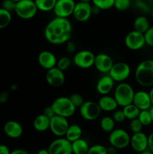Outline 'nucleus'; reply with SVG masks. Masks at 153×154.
I'll return each mask as SVG.
<instances>
[{
  "label": "nucleus",
  "mask_w": 153,
  "mask_h": 154,
  "mask_svg": "<svg viewBox=\"0 0 153 154\" xmlns=\"http://www.w3.org/2000/svg\"><path fill=\"white\" fill-rule=\"evenodd\" d=\"M72 32L73 26L68 18L56 17L46 24L44 34L49 43L54 45H61L70 40Z\"/></svg>",
  "instance_id": "f257e3e1"
},
{
  "label": "nucleus",
  "mask_w": 153,
  "mask_h": 154,
  "mask_svg": "<svg viewBox=\"0 0 153 154\" xmlns=\"http://www.w3.org/2000/svg\"><path fill=\"white\" fill-rule=\"evenodd\" d=\"M135 79L142 87H153V60H143L138 64L135 70Z\"/></svg>",
  "instance_id": "f03ea898"
},
{
  "label": "nucleus",
  "mask_w": 153,
  "mask_h": 154,
  "mask_svg": "<svg viewBox=\"0 0 153 154\" xmlns=\"http://www.w3.org/2000/svg\"><path fill=\"white\" fill-rule=\"evenodd\" d=\"M134 90L130 84L128 83H119L114 90L113 97L118 106L124 108L133 102Z\"/></svg>",
  "instance_id": "7ed1b4c3"
},
{
  "label": "nucleus",
  "mask_w": 153,
  "mask_h": 154,
  "mask_svg": "<svg viewBox=\"0 0 153 154\" xmlns=\"http://www.w3.org/2000/svg\"><path fill=\"white\" fill-rule=\"evenodd\" d=\"M50 106L56 115L67 119L72 117L76 111V108L70 102L69 97L66 96H60L56 99Z\"/></svg>",
  "instance_id": "20e7f679"
},
{
  "label": "nucleus",
  "mask_w": 153,
  "mask_h": 154,
  "mask_svg": "<svg viewBox=\"0 0 153 154\" xmlns=\"http://www.w3.org/2000/svg\"><path fill=\"white\" fill-rule=\"evenodd\" d=\"M130 136L128 132L122 129H116L109 135V143L117 150H122L130 145Z\"/></svg>",
  "instance_id": "39448f33"
},
{
  "label": "nucleus",
  "mask_w": 153,
  "mask_h": 154,
  "mask_svg": "<svg viewBox=\"0 0 153 154\" xmlns=\"http://www.w3.org/2000/svg\"><path fill=\"white\" fill-rule=\"evenodd\" d=\"M38 11L34 0H21L16 3L14 12L21 19L29 20L34 17Z\"/></svg>",
  "instance_id": "423d86ee"
},
{
  "label": "nucleus",
  "mask_w": 153,
  "mask_h": 154,
  "mask_svg": "<svg viewBox=\"0 0 153 154\" xmlns=\"http://www.w3.org/2000/svg\"><path fill=\"white\" fill-rule=\"evenodd\" d=\"M80 114L86 121H93L98 118L101 114V110L98 102L94 101H85L79 108Z\"/></svg>",
  "instance_id": "0eeeda50"
},
{
  "label": "nucleus",
  "mask_w": 153,
  "mask_h": 154,
  "mask_svg": "<svg viewBox=\"0 0 153 154\" xmlns=\"http://www.w3.org/2000/svg\"><path fill=\"white\" fill-rule=\"evenodd\" d=\"M108 75L115 82H124V81L130 76V67L128 64L124 62L116 63L111 68Z\"/></svg>",
  "instance_id": "6e6552de"
},
{
  "label": "nucleus",
  "mask_w": 153,
  "mask_h": 154,
  "mask_svg": "<svg viewBox=\"0 0 153 154\" xmlns=\"http://www.w3.org/2000/svg\"><path fill=\"white\" fill-rule=\"evenodd\" d=\"M68 120L65 117L55 115L50 119V132L58 138H63L65 135L68 129Z\"/></svg>",
  "instance_id": "1a4fd4ad"
},
{
  "label": "nucleus",
  "mask_w": 153,
  "mask_h": 154,
  "mask_svg": "<svg viewBox=\"0 0 153 154\" xmlns=\"http://www.w3.org/2000/svg\"><path fill=\"white\" fill-rule=\"evenodd\" d=\"M95 55L92 51L82 50L78 51L74 56V63L75 66L82 69H87L94 66Z\"/></svg>",
  "instance_id": "9d476101"
},
{
  "label": "nucleus",
  "mask_w": 153,
  "mask_h": 154,
  "mask_svg": "<svg viewBox=\"0 0 153 154\" xmlns=\"http://www.w3.org/2000/svg\"><path fill=\"white\" fill-rule=\"evenodd\" d=\"M124 45L130 51H139L146 45L144 35L132 30L126 35L124 38Z\"/></svg>",
  "instance_id": "9b49d317"
},
{
  "label": "nucleus",
  "mask_w": 153,
  "mask_h": 154,
  "mask_svg": "<svg viewBox=\"0 0 153 154\" xmlns=\"http://www.w3.org/2000/svg\"><path fill=\"white\" fill-rule=\"evenodd\" d=\"M75 5L74 0H57L52 11L56 17L68 18L73 14Z\"/></svg>",
  "instance_id": "f8f14e48"
},
{
  "label": "nucleus",
  "mask_w": 153,
  "mask_h": 154,
  "mask_svg": "<svg viewBox=\"0 0 153 154\" xmlns=\"http://www.w3.org/2000/svg\"><path fill=\"white\" fill-rule=\"evenodd\" d=\"M50 154H72L71 143L65 138H58L50 144L47 148Z\"/></svg>",
  "instance_id": "ddd939ff"
},
{
  "label": "nucleus",
  "mask_w": 153,
  "mask_h": 154,
  "mask_svg": "<svg viewBox=\"0 0 153 154\" xmlns=\"http://www.w3.org/2000/svg\"><path fill=\"white\" fill-rule=\"evenodd\" d=\"M92 14V5L88 2H78L75 5L72 16L78 22H86L90 19Z\"/></svg>",
  "instance_id": "4468645a"
},
{
  "label": "nucleus",
  "mask_w": 153,
  "mask_h": 154,
  "mask_svg": "<svg viewBox=\"0 0 153 154\" xmlns=\"http://www.w3.org/2000/svg\"><path fill=\"white\" fill-rule=\"evenodd\" d=\"M45 78L47 84L52 87H60L65 82V75L64 72L57 67L46 71Z\"/></svg>",
  "instance_id": "2eb2a0df"
},
{
  "label": "nucleus",
  "mask_w": 153,
  "mask_h": 154,
  "mask_svg": "<svg viewBox=\"0 0 153 154\" xmlns=\"http://www.w3.org/2000/svg\"><path fill=\"white\" fill-rule=\"evenodd\" d=\"M113 64V60L108 54H104V53H100V54L95 55L94 66L100 73H109Z\"/></svg>",
  "instance_id": "dca6fc26"
},
{
  "label": "nucleus",
  "mask_w": 153,
  "mask_h": 154,
  "mask_svg": "<svg viewBox=\"0 0 153 154\" xmlns=\"http://www.w3.org/2000/svg\"><path fill=\"white\" fill-rule=\"evenodd\" d=\"M130 145L136 153H142L148 150V136L142 132L134 133L130 137Z\"/></svg>",
  "instance_id": "f3484780"
},
{
  "label": "nucleus",
  "mask_w": 153,
  "mask_h": 154,
  "mask_svg": "<svg viewBox=\"0 0 153 154\" xmlns=\"http://www.w3.org/2000/svg\"><path fill=\"white\" fill-rule=\"evenodd\" d=\"M132 103L140 109V111H145V110H149L152 107L151 99L148 93L140 90L134 93Z\"/></svg>",
  "instance_id": "a211bd4d"
},
{
  "label": "nucleus",
  "mask_w": 153,
  "mask_h": 154,
  "mask_svg": "<svg viewBox=\"0 0 153 154\" xmlns=\"http://www.w3.org/2000/svg\"><path fill=\"white\" fill-rule=\"evenodd\" d=\"M38 62L40 67L47 71L56 67L57 59L53 53L48 51H43L38 54Z\"/></svg>",
  "instance_id": "6ab92c4d"
},
{
  "label": "nucleus",
  "mask_w": 153,
  "mask_h": 154,
  "mask_svg": "<svg viewBox=\"0 0 153 154\" xmlns=\"http://www.w3.org/2000/svg\"><path fill=\"white\" fill-rule=\"evenodd\" d=\"M3 130L8 137L13 139L19 138L23 132L22 126L16 120H9L6 122L3 127Z\"/></svg>",
  "instance_id": "aec40b11"
},
{
  "label": "nucleus",
  "mask_w": 153,
  "mask_h": 154,
  "mask_svg": "<svg viewBox=\"0 0 153 154\" xmlns=\"http://www.w3.org/2000/svg\"><path fill=\"white\" fill-rule=\"evenodd\" d=\"M115 81L109 75H105L100 78L96 84V90L101 96H106L114 88Z\"/></svg>",
  "instance_id": "412c9836"
},
{
  "label": "nucleus",
  "mask_w": 153,
  "mask_h": 154,
  "mask_svg": "<svg viewBox=\"0 0 153 154\" xmlns=\"http://www.w3.org/2000/svg\"><path fill=\"white\" fill-rule=\"evenodd\" d=\"M100 110L105 112H113L118 108V104L113 96H102L98 102Z\"/></svg>",
  "instance_id": "4be33fe9"
},
{
  "label": "nucleus",
  "mask_w": 153,
  "mask_h": 154,
  "mask_svg": "<svg viewBox=\"0 0 153 154\" xmlns=\"http://www.w3.org/2000/svg\"><path fill=\"white\" fill-rule=\"evenodd\" d=\"M33 127L39 132H44L48 130L50 128V119L44 114H39L33 121Z\"/></svg>",
  "instance_id": "5701e85b"
},
{
  "label": "nucleus",
  "mask_w": 153,
  "mask_h": 154,
  "mask_svg": "<svg viewBox=\"0 0 153 154\" xmlns=\"http://www.w3.org/2000/svg\"><path fill=\"white\" fill-rule=\"evenodd\" d=\"M82 129L79 125L77 124H71L69 126L66 132L64 138L70 141V143L76 141L82 138Z\"/></svg>",
  "instance_id": "b1692460"
},
{
  "label": "nucleus",
  "mask_w": 153,
  "mask_h": 154,
  "mask_svg": "<svg viewBox=\"0 0 153 154\" xmlns=\"http://www.w3.org/2000/svg\"><path fill=\"white\" fill-rule=\"evenodd\" d=\"M134 30L144 34L150 28V23L148 18L145 16H139L135 18L133 23Z\"/></svg>",
  "instance_id": "393cba45"
},
{
  "label": "nucleus",
  "mask_w": 153,
  "mask_h": 154,
  "mask_svg": "<svg viewBox=\"0 0 153 154\" xmlns=\"http://www.w3.org/2000/svg\"><path fill=\"white\" fill-rule=\"evenodd\" d=\"M72 154H87L89 149L88 143L83 138H80L71 143Z\"/></svg>",
  "instance_id": "a878e982"
},
{
  "label": "nucleus",
  "mask_w": 153,
  "mask_h": 154,
  "mask_svg": "<svg viewBox=\"0 0 153 154\" xmlns=\"http://www.w3.org/2000/svg\"><path fill=\"white\" fill-rule=\"evenodd\" d=\"M57 0H34L38 10L48 12L53 10Z\"/></svg>",
  "instance_id": "bb28decb"
},
{
  "label": "nucleus",
  "mask_w": 153,
  "mask_h": 154,
  "mask_svg": "<svg viewBox=\"0 0 153 154\" xmlns=\"http://www.w3.org/2000/svg\"><path fill=\"white\" fill-rule=\"evenodd\" d=\"M123 113L124 114V117H125L126 119L128 120H134V119H136L139 116L140 109L138 108H136L133 103L130 104L128 105H126L124 108H122Z\"/></svg>",
  "instance_id": "cd10ccee"
},
{
  "label": "nucleus",
  "mask_w": 153,
  "mask_h": 154,
  "mask_svg": "<svg viewBox=\"0 0 153 154\" xmlns=\"http://www.w3.org/2000/svg\"><path fill=\"white\" fill-rule=\"evenodd\" d=\"M100 126L104 132L110 133L112 130L115 129V121L110 116H105L100 119Z\"/></svg>",
  "instance_id": "c85d7f7f"
},
{
  "label": "nucleus",
  "mask_w": 153,
  "mask_h": 154,
  "mask_svg": "<svg viewBox=\"0 0 153 154\" xmlns=\"http://www.w3.org/2000/svg\"><path fill=\"white\" fill-rule=\"evenodd\" d=\"M135 6L143 13H151L153 8V0H135Z\"/></svg>",
  "instance_id": "c756f323"
},
{
  "label": "nucleus",
  "mask_w": 153,
  "mask_h": 154,
  "mask_svg": "<svg viewBox=\"0 0 153 154\" xmlns=\"http://www.w3.org/2000/svg\"><path fill=\"white\" fill-rule=\"evenodd\" d=\"M12 20L11 13L0 8V29L6 28Z\"/></svg>",
  "instance_id": "7c9ffc66"
},
{
  "label": "nucleus",
  "mask_w": 153,
  "mask_h": 154,
  "mask_svg": "<svg viewBox=\"0 0 153 154\" xmlns=\"http://www.w3.org/2000/svg\"><path fill=\"white\" fill-rule=\"evenodd\" d=\"M115 0H92L93 5L96 6L100 10H109L114 6Z\"/></svg>",
  "instance_id": "2f4dec72"
},
{
  "label": "nucleus",
  "mask_w": 153,
  "mask_h": 154,
  "mask_svg": "<svg viewBox=\"0 0 153 154\" xmlns=\"http://www.w3.org/2000/svg\"><path fill=\"white\" fill-rule=\"evenodd\" d=\"M138 120H140L143 126H148L152 123L151 115L148 110H145V111H140L139 116L137 117Z\"/></svg>",
  "instance_id": "473e14b6"
},
{
  "label": "nucleus",
  "mask_w": 153,
  "mask_h": 154,
  "mask_svg": "<svg viewBox=\"0 0 153 154\" xmlns=\"http://www.w3.org/2000/svg\"><path fill=\"white\" fill-rule=\"evenodd\" d=\"M71 65V60L68 57H62L57 60L56 67L62 72H64L70 68Z\"/></svg>",
  "instance_id": "72a5a7b5"
},
{
  "label": "nucleus",
  "mask_w": 153,
  "mask_h": 154,
  "mask_svg": "<svg viewBox=\"0 0 153 154\" xmlns=\"http://www.w3.org/2000/svg\"><path fill=\"white\" fill-rule=\"evenodd\" d=\"M130 4V0H115L113 7L119 11H124L129 8Z\"/></svg>",
  "instance_id": "f704fd0d"
},
{
  "label": "nucleus",
  "mask_w": 153,
  "mask_h": 154,
  "mask_svg": "<svg viewBox=\"0 0 153 154\" xmlns=\"http://www.w3.org/2000/svg\"><path fill=\"white\" fill-rule=\"evenodd\" d=\"M69 99H70V102H72V104L74 105V106L75 108H80L82 104L84 103V99L80 94L79 93H72L70 96H69Z\"/></svg>",
  "instance_id": "c9c22d12"
},
{
  "label": "nucleus",
  "mask_w": 153,
  "mask_h": 154,
  "mask_svg": "<svg viewBox=\"0 0 153 154\" xmlns=\"http://www.w3.org/2000/svg\"><path fill=\"white\" fill-rule=\"evenodd\" d=\"M87 154H107L106 147L102 144H94L89 147Z\"/></svg>",
  "instance_id": "e433bc0d"
},
{
  "label": "nucleus",
  "mask_w": 153,
  "mask_h": 154,
  "mask_svg": "<svg viewBox=\"0 0 153 154\" xmlns=\"http://www.w3.org/2000/svg\"><path fill=\"white\" fill-rule=\"evenodd\" d=\"M142 127H143V126H142V123L140 122V120L137 118L130 120L129 128H130V130L133 132V134L142 132Z\"/></svg>",
  "instance_id": "4c0bfd02"
},
{
  "label": "nucleus",
  "mask_w": 153,
  "mask_h": 154,
  "mask_svg": "<svg viewBox=\"0 0 153 154\" xmlns=\"http://www.w3.org/2000/svg\"><path fill=\"white\" fill-rule=\"evenodd\" d=\"M143 35L146 45L153 48V26H150V28Z\"/></svg>",
  "instance_id": "58836bf2"
},
{
  "label": "nucleus",
  "mask_w": 153,
  "mask_h": 154,
  "mask_svg": "<svg viewBox=\"0 0 153 154\" xmlns=\"http://www.w3.org/2000/svg\"><path fill=\"white\" fill-rule=\"evenodd\" d=\"M16 3V2H14L13 0H4L2 3V8L11 13L12 11H14Z\"/></svg>",
  "instance_id": "ea45409f"
},
{
  "label": "nucleus",
  "mask_w": 153,
  "mask_h": 154,
  "mask_svg": "<svg viewBox=\"0 0 153 154\" xmlns=\"http://www.w3.org/2000/svg\"><path fill=\"white\" fill-rule=\"evenodd\" d=\"M112 118L113 119V120L115 121V123H122L124 120H126L125 117H124V114L123 113L122 109V110H116L115 111H113V114H112Z\"/></svg>",
  "instance_id": "a19ab883"
},
{
  "label": "nucleus",
  "mask_w": 153,
  "mask_h": 154,
  "mask_svg": "<svg viewBox=\"0 0 153 154\" xmlns=\"http://www.w3.org/2000/svg\"><path fill=\"white\" fill-rule=\"evenodd\" d=\"M76 44L73 41L70 40L66 43V51L68 54H74L76 52Z\"/></svg>",
  "instance_id": "79ce46f5"
},
{
  "label": "nucleus",
  "mask_w": 153,
  "mask_h": 154,
  "mask_svg": "<svg viewBox=\"0 0 153 154\" xmlns=\"http://www.w3.org/2000/svg\"><path fill=\"white\" fill-rule=\"evenodd\" d=\"M43 114H44V115L46 116V117H47L49 119H51L52 117H54V116L56 115L51 106L46 107V108L44 109Z\"/></svg>",
  "instance_id": "37998d69"
},
{
  "label": "nucleus",
  "mask_w": 153,
  "mask_h": 154,
  "mask_svg": "<svg viewBox=\"0 0 153 154\" xmlns=\"http://www.w3.org/2000/svg\"><path fill=\"white\" fill-rule=\"evenodd\" d=\"M148 150L153 153V132L148 136Z\"/></svg>",
  "instance_id": "c03bdc74"
},
{
  "label": "nucleus",
  "mask_w": 153,
  "mask_h": 154,
  "mask_svg": "<svg viewBox=\"0 0 153 154\" xmlns=\"http://www.w3.org/2000/svg\"><path fill=\"white\" fill-rule=\"evenodd\" d=\"M10 151L8 147L5 144H0V154H10Z\"/></svg>",
  "instance_id": "a18cd8bd"
},
{
  "label": "nucleus",
  "mask_w": 153,
  "mask_h": 154,
  "mask_svg": "<svg viewBox=\"0 0 153 154\" xmlns=\"http://www.w3.org/2000/svg\"><path fill=\"white\" fill-rule=\"evenodd\" d=\"M10 154H29L28 151L23 149H15V150L10 151Z\"/></svg>",
  "instance_id": "49530a36"
},
{
  "label": "nucleus",
  "mask_w": 153,
  "mask_h": 154,
  "mask_svg": "<svg viewBox=\"0 0 153 154\" xmlns=\"http://www.w3.org/2000/svg\"><path fill=\"white\" fill-rule=\"evenodd\" d=\"M106 151H107V154H117L118 150L112 146H110L106 147Z\"/></svg>",
  "instance_id": "de8ad7c7"
},
{
  "label": "nucleus",
  "mask_w": 153,
  "mask_h": 154,
  "mask_svg": "<svg viewBox=\"0 0 153 154\" xmlns=\"http://www.w3.org/2000/svg\"><path fill=\"white\" fill-rule=\"evenodd\" d=\"M8 99V94L7 93H3L0 95V102H2V103L6 102Z\"/></svg>",
  "instance_id": "09e8293b"
},
{
  "label": "nucleus",
  "mask_w": 153,
  "mask_h": 154,
  "mask_svg": "<svg viewBox=\"0 0 153 154\" xmlns=\"http://www.w3.org/2000/svg\"><path fill=\"white\" fill-rule=\"evenodd\" d=\"M100 9L98 8V7H96V6L94 5H92V14H98L100 12Z\"/></svg>",
  "instance_id": "8fccbe9b"
},
{
  "label": "nucleus",
  "mask_w": 153,
  "mask_h": 154,
  "mask_svg": "<svg viewBox=\"0 0 153 154\" xmlns=\"http://www.w3.org/2000/svg\"><path fill=\"white\" fill-rule=\"evenodd\" d=\"M150 96V99H151V102H152V106H153V87H152L151 90H150L149 93H148Z\"/></svg>",
  "instance_id": "3c124183"
},
{
  "label": "nucleus",
  "mask_w": 153,
  "mask_h": 154,
  "mask_svg": "<svg viewBox=\"0 0 153 154\" xmlns=\"http://www.w3.org/2000/svg\"><path fill=\"white\" fill-rule=\"evenodd\" d=\"M37 154H50L47 149H40Z\"/></svg>",
  "instance_id": "603ef678"
},
{
  "label": "nucleus",
  "mask_w": 153,
  "mask_h": 154,
  "mask_svg": "<svg viewBox=\"0 0 153 154\" xmlns=\"http://www.w3.org/2000/svg\"><path fill=\"white\" fill-rule=\"evenodd\" d=\"M148 111H149L150 115H151V117H152V123H153V106H152Z\"/></svg>",
  "instance_id": "864d4df0"
},
{
  "label": "nucleus",
  "mask_w": 153,
  "mask_h": 154,
  "mask_svg": "<svg viewBox=\"0 0 153 154\" xmlns=\"http://www.w3.org/2000/svg\"><path fill=\"white\" fill-rule=\"evenodd\" d=\"M140 154H153V153H152V152L150 151V150H145V151H143V152H142V153H140Z\"/></svg>",
  "instance_id": "5fc2aeb1"
},
{
  "label": "nucleus",
  "mask_w": 153,
  "mask_h": 154,
  "mask_svg": "<svg viewBox=\"0 0 153 154\" xmlns=\"http://www.w3.org/2000/svg\"><path fill=\"white\" fill-rule=\"evenodd\" d=\"M79 2H92V0H79Z\"/></svg>",
  "instance_id": "6e6d98bb"
},
{
  "label": "nucleus",
  "mask_w": 153,
  "mask_h": 154,
  "mask_svg": "<svg viewBox=\"0 0 153 154\" xmlns=\"http://www.w3.org/2000/svg\"><path fill=\"white\" fill-rule=\"evenodd\" d=\"M151 15H152V19H153V8L151 11Z\"/></svg>",
  "instance_id": "4d7b16f0"
},
{
  "label": "nucleus",
  "mask_w": 153,
  "mask_h": 154,
  "mask_svg": "<svg viewBox=\"0 0 153 154\" xmlns=\"http://www.w3.org/2000/svg\"><path fill=\"white\" fill-rule=\"evenodd\" d=\"M14 2H20V1H21V0H13Z\"/></svg>",
  "instance_id": "13d9d810"
}]
</instances>
